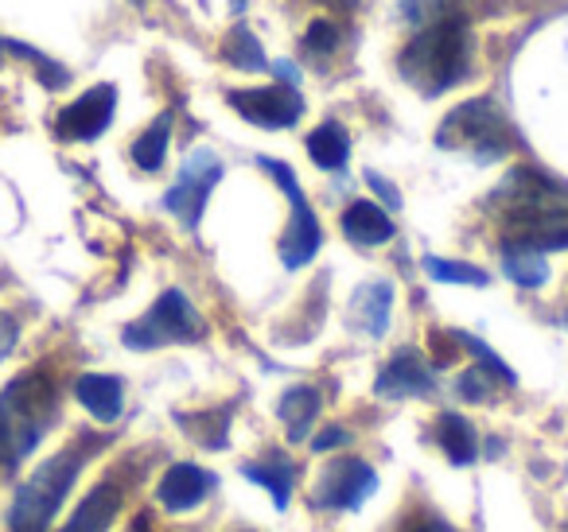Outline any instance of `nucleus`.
I'll return each mask as SVG.
<instances>
[{"label": "nucleus", "mask_w": 568, "mask_h": 532, "mask_svg": "<svg viewBox=\"0 0 568 532\" xmlns=\"http://www.w3.org/2000/svg\"><path fill=\"white\" fill-rule=\"evenodd\" d=\"M55 416V385L43 374H24L0 392V462L20 467Z\"/></svg>", "instance_id": "nucleus-1"}, {"label": "nucleus", "mask_w": 568, "mask_h": 532, "mask_svg": "<svg viewBox=\"0 0 568 532\" xmlns=\"http://www.w3.org/2000/svg\"><path fill=\"white\" fill-rule=\"evenodd\" d=\"M467 71H471V32L459 17H448L420 32L402 55V74L417 82L425 94L452 90L467 79Z\"/></svg>", "instance_id": "nucleus-2"}, {"label": "nucleus", "mask_w": 568, "mask_h": 532, "mask_svg": "<svg viewBox=\"0 0 568 532\" xmlns=\"http://www.w3.org/2000/svg\"><path fill=\"white\" fill-rule=\"evenodd\" d=\"M82 451H59L55 459H48L24 485H20L17 501H12L9 529L12 532H48V524L55 521L59 505L67 501V490L74 485L82 470Z\"/></svg>", "instance_id": "nucleus-3"}, {"label": "nucleus", "mask_w": 568, "mask_h": 532, "mask_svg": "<svg viewBox=\"0 0 568 532\" xmlns=\"http://www.w3.org/2000/svg\"><path fill=\"white\" fill-rule=\"evenodd\" d=\"M495 195L506 206V214H510L514 229L560 222L568 214V191L557 187L552 180H545L541 172H529V167H518V172L506 175V183Z\"/></svg>", "instance_id": "nucleus-4"}, {"label": "nucleus", "mask_w": 568, "mask_h": 532, "mask_svg": "<svg viewBox=\"0 0 568 532\" xmlns=\"http://www.w3.org/2000/svg\"><path fill=\"white\" fill-rule=\"evenodd\" d=\"M436 144H444V149L467 144V149L479 152V160H495L510 149V136H506V121L495 110V102L479 98V102H467L448 113V121L436 133Z\"/></svg>", "instance_id": "nucleus-5"}, {"label": "nucleus", "mask_w": 568, "mask_h": 532, "mask_svg": "<svg viewBox=\"0 0 568 532\" xmlns=\"http://www.w3.org/2000/svg\"><path fill=\"white\" fill-rule=\"evenodd\" d=\"M257 164L265 167V172L273 175L276 183H281L284 195H288V203H293V218H288V229H284V237H281L284 268H304L312 257H316L320 242H324V229H320L316 211H312L308 198H304V191H301V183H296L293 167L281 164V160H268V156H261Z\"/></svg>", "instance_id": "nucleus-6"}, {"label": "nucleus", "mask_w": 568, "mask_h": 532, "mask_svg": "<svg viewBox=\"0 0 568 532\" xmlns=\"http://www.w3.org/2000/svg\"><path fill=\"white\" fill-rule=\"evenodd\" d=\"M195 335H199L195 311H191L187 296L172 288L149 307L144 319L125 327L121 338H125V346H136V350H152V346H164V342H187V338H195Z\"/></svg>", "instance_id": "nucleus-7"}, {"label": "nucleus", "mask_w": 568, "mask_h": 532, "mask_svg": "<svg viewBox=\"0 0 568 532\" xmlns=\"http://www.w3.org/2000/svg\"><path fill=\"white\" fill-rule=\"evenodd\" d=\"M230 105L261 129H293L304 117V98L284 82L261 90H230Z\"/></svg>", "instance_id": "nucleus-8"}, {"label": "nucleus", "mask_w": 568, "mask_h": 532, "mask_svg": "<svg viewBox=\"0 0 568 532\" xmlns=\"http://www.w3.org/2000/svg\"><path fill=\"white\" fill-rule=\"evenodd\" d=\"M222 180V164L211 156V152H195V156L183 164L180 172V183H175L172 191H168L164 206L172 214H180L183 226H199V218H203V206L206 198H211L214 183Z\"/></svg>", "instance_id": "nucleus-9"}, {"label": "nucleus", "mask_w": 568, "mask_h": 532, "mask_svg": "<svg viewBox=\"0 0 568 532\" xmlns=\"http://www.w3.org/2000/svg\"><path fill=\"white\" fill-rule=\"evenodd\" d=\"M113 110H118V90L110 82L102 86H90L79 102H71L63 113H59V136L63 141H98V136L110 129Z\"/></svg>", "instance_id": "nucleus-10"}, {"label": "nucleus", "mask_w": 568, "mask_h": 532, "mask_svg": "<svg viewBox=\"0 0 568 532\" xmlns=\"http://www.w3.org/2000/svg\"><path fill=\"white\" fill-rule=\"evenodd\" d=\"M374 485H378V474H374L363 459H339L324 470V478H320V485L312 490V498L324 509H351V505H358Z\"/></svg>", "instance_id": "nucleus-11"}, {"label": "nucleus", "mask_w": 568, "mask_h": 532, "mask_svg": "<svg viewBox=\"0 0 568 532\" xmlns=\"http://www.w3.org/2000/svg\"><path fill=\"white\" fill-rule=\"evenodd\" d=\"M211 493V474L195 462H175L156 485V501L172 513H183V509L199 505V501Z\"/></svg>", "instance_id": "nucleus-12"}, {"label": "nucleus", "mask_w": 568, "mask_h": 532, "mask_svg": "<svg viewBox=\"0 0 568 532\" xmlns=\"http://www.w3.org/2000/svg\"><path fill=\"white\" fill-rule=\"evenodd\" d=\"M374 389H378L382 397H420V392L433 389V377H428V369H425V361H420V354L402 350L378 374Z\"/></svg>", "instance_id": "nucleus-13"}, {"label": "nucleus", "mask_w": 568, "mask_h": 532, "mask_svg": "<svg viewBox=\"0 0 568 532\" xmlns=\"http://www.w3.org/2000/svg\"><path fill=\"white\" fill-rule=\"evenodd\" d=\"M118 509H121V490L110 482H102L82 498V505L74 509V516L67 521L63 532H110Z\"/></svg>", "instance_id": "nucleus-14"}, {"label": "nucleus", "mask_w": 568, "mask_h": 532, "mask_svg": "<svg viewBox=\"0 0 568 532\" xmlns=\"http://www.w3.org/2000/svg\"><path fill=\"white\" fill-rule=\"evenodd\" d=\"M343 234L355 245H386L394 237V218L374 203H351L343 214Z\"/></svg>", "instance_id": "nucleus-15"}, {"label": "nucleus", "mask_w": 568, "mask_h": 532, "mask_svg": "<svg viewBox=\"0 0 568 532\" xmlns=\"http://www.w3.org/2000/svg\"><path fill=\"white\" fill-rule=\"evenodd\" d=\"M74 397H79V405L87 408L90 416H98L102 423L118 420L121 416V381L110 374H87L79 377V385H74Z\"/></svg>", "instance_id": "nucleus-16"}, {"label": "nucleus", "mask_w": 568, "mask_h": 532, "mask_svg": "<svg viewBox=\"0 0 568 532\" xmlns=\"http://www.w3.org/2000/svg\"><path fill=\"white\" fill-rule=\"evenodd\" d=\"M389 307H394V288H389L386 280H378V284H366V288L355 291L351 315H355V323L366 330V335H386Z\"/></svg>", "instance_id": "nucleus-17"}, {"label": "nucleus", "mask_w": 568, "mask_h": 532, "mask_svg": "<svg viewBox=\"0 0 568 532\" xmlns=\"http://www.w3.org/2000/svg\"><path fill=\"white\" fill-rule=\"evenodd\" d=\"M308 156L316 160V167H324V172H339L351 156L347 129L335 125V121H324L320 129H312L308 133Z\"/></svg>", "instance_id": "nucleus-18"}, {"label": "nucleus", "mask_w": 568, "mask_h": 532, "mask_svg": "<svg viewBox=\"0 0 568 532\" xmlns=\"http://www.w3.org/2000/svg\"><path fill=\"white\" fill-rule=\"evenodd\" d=\"M436 436H440L444 454H448L456 467H467V462L475 459V451H479V447H475V428L459 412H444L440 423H436Z\"/></svg>", "instance_id": "nucleus-19"}, {"label": "nucleus", "mask_w": 568, "mask_h": 532, "mask_svg": "<svg viewBox=\"0 0 568 532\" xmlns=\"http://www.w3.org/2000/svg\"><path fill=\"white\" fill-rule=\"evenodd\" d=\"M316 412H320V392L316 389H288L281 397V420L288 423V436L293 439L308 436V428L316 423Z\"/></svg>", "instance_id": "nucleus-20"}, {"label": "nucleus", "mask_w": 568, "mask_h": 532, "mask_svg": "<svg viewBox=\"0 0 568 532\" xmlns=\"http://www.w3.org/2000/svg\"><path fill=\"white\" fill-rule=\"evenodd\" d=\"M222 59L234 63L237 71H265L268 66L265 51H261V40L245 24H234V32L222 40Z\"/></svg>", "instance_id": "nucleus-21"}, {"label": "nucleus", "mask_w": 568, "mask_h": 532, "mask_svg": "<svg viewBox=\"0 0 568 532\" xmlns=\"http://www.w3.org/2000/svg\"><path fill=\"white\" fill-rule=\"evenodd\" d=\"M503 268L521 288H541V284L549 280V265H545L541 253L518 249V245H503Z\"/></svg>", "instance_id": "nucleus-22"}, {"label": "nucleus", "mask_w": 568, "mask_h": 532, "mask_svg": "<svg viewBox=\"0 0 568 532\" xmlns=\"http://www.w3.org/2000/svg\"><path fill=\"white\" fill-rule=\"evenodd\" d=\"M168 136H172V117H160L149 125V133H141V141L133 144V164L141 167V172H160V164H164L168 156Z\"/></svg>", "instance_id": "nucleus-23"}, {"label": "nucleus", "mask_w": 568, "mask_h": 532, "mask_svg": "<svg viewBox=\"0 0 568 532\" xmlns=\"http://www.w3.org/2000/svg\"><path fill=\"white\" fill-rule=\"evenodd\" d=\"M245 478L250 482H261L268 485V493H273L276 505H288V493H293V478H288V462H250L245 467Z\"/></svg>", "instance_id": "nucleus-24"}, {"label": "nucleus", "mask_w": 568, "mask_h": 532, "mask_svg": "<svg viewBox=\"0 0 568 532\" xmlns=\"http://www.w3.org/2000/svg\"><path fill=\"white\" fill-rule=\"evenodd\" d=\"M425 273L440 284H475V288L487 284V273H483V268L464 265V260H448V257H425Z\"/></svg>", "instance_id": "nucleus-25"}, {"label": "nucleus", "mask_w": 568, "mask_h": 532, "mask_svg": "<svg viewBox=\"0 0 568 532\" xmlns=\"http://www.w3.org/2000/svg\"><path fill=\"white\" fill-rule=\"evenodd\" d=\"M339 48V28L332 24V20H316V24L308 28V35H304V51H312V55H332V51Z\"/></svg>", "instance_id": "nucleus-26"}, {"label": "nucleus", "mask_w": 568, "mask_h": 532, "mask_svg": "<svg viewBox=\"0 0 568 532\" xmlns=\"http://www.w3.org/2000/svg\"><path fill=\"white\" fill-rule=\"evenodd\" d=\"M487 374H490V369H471V374H464L459 392H464L467 400H483V397H487ZM490 377H495V374H490Z\"/></svg>", "instance_id": "nucleus-27"}, {"label": "nucleus", "mask_w": 568, "mask_h": 532, "mask_svg": "<svg viewBox=\"0 0 568 532\" xmlns=\"http://www.w3.org/2000/svg\"><path fill=\"white\" fill-rule=\"evenodd\" d=\"M347 439H351V436H347V431H343V428H324L316 439H312V447H316V451H332V447L347 443Z\"/></svg>", "instance_id": "nucleus-28"}, {"label": "nucleus", "mask_w": 568, "mask_h": 532, "mask_svg": "<svg viewBox=\"0 0 568 532\" xmlns=\"http://www.w3.org/2000/svg\"><path fill=\"white\" fill-rule=\"evenodd\" d=\"M17 346V319L12 315H0V358Z\"/></svg>", "instance_id": "nucleus-29"}, {"label": "nucleus", "mask_w": 568, "mask_h": 532, "mask_svg": "<svg viewBox=\"0 0 568 532\" xmlns=\"http://www.w3.org/2000/svg\"><path fill=\"white\" fill-rule=\"evenodd\" d=\"M366 183H371V187H374V191H382V195H386V203H389V206H397V203H402V198H397V191H394V187H389V183H386V180H382V175H378V172H371V175H366Z\"/></svg>", "instance_id": "nucleus-30"}, {"label": "nucleus", "mask_w": 568, "mask_h": 532, "mask_svg": "<svg viewBox=\"0 0 568 532\" xmlns=\"http://www.w3.org/2000/svg\"><path fill=\"white\" fill-rule=\"evenodd\" d=\"M320 4H332V9H358V0H320Z\"/></svg>", "instance_id": "nucleus-31"}, {"label": "nucleus", "mask_w": 568, "mask_h": 532, "mask_svg": "<svg viewBox=\"0 0 568 532\" xmlns=\"http://www.w3.org/2000/svg\"><path fill=\"white\" fill-rule=\"evenodd\" d=\"M417 532H448V529H444V524H420Z\"/></svg>", "instance_id": "nucleus-32"}, {"label": "nucleus", "mask_w": 568, "mask_h": 532, "mask_svg": "<svg viewBox=\"0 0 568 532\" xmlns=\"http://www.w3.org/2000/svg\"><path fill=\"white\" fill-rule=\"evenodd\" d=\"M0 55H4V40H0Z\"/></svg>", "instance_id": "nucleus-33"}]
</instances>
